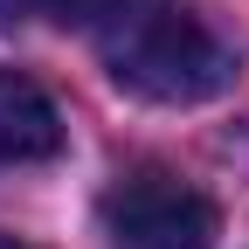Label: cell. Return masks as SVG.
Returning a JSON list of instances; mask_svg holds the SVG:
<instances>
[{"label":"cell","mask_w":249,"mask_h":249,"mask_svg":"<svg viewBox=\"0 0 249 249\" xmlns=\"http://www.w3.org/2000/svg\"><path fill=\"white\" fill-rule=\"evenodd\" d=\"M104 62H111V83L145 104H208L235 83L229 35L214 21H201L194 7H173V0L132 7L111 28Z\"/></svg>","instance_id":"6da1fadb"},{"label":"cell","mask_w":249,"mask_h":249,"mask_svg":"<svg viewBox=\"0 0 249 249\" xmlns=\"http://www.w3.org/2000/svg\"><path fill=\"white\" fill-rule=\"evenodd\" d=\"M104 235L118 249H214L222 214L194 180L166 166H132L104 194Z\"/></svg>","instance_id":"7a4b0ae2"},{"label":"cell","mask_w":249,"mask_h":249,"mask_svg":"<svg viewBox=\"0 0 249 249\" xmlns=\"http://www.w3.org/2000/svg\"><path fill=\"white\" fill-rule=\"evenodd\" d=\"M62 152V111L55 97L0 62V166H35V160H55Z\"/></svg>","instance_id":"3957f363"},{"label":"cell","mask_w":249,"mask_h":249,"mask_svg":"<svg viewBox=\"0 0 249 249\" xmlns=\"http://www.w3.org/2000/svg\"><path fill=\"white\" fill-rule=\"evenodd\" d=\"M35 14H49L62 28H97V21L124 14V0H35Z\"/></svg>","instance_id":"277c9868"},{"label":"cell","mask_w":249,"mask_h":249,"mask_svg":"<svg viewBox=\"0 0 249 249\" xmlns=\"http://www.w3.org/2000/svg\"><path fill=\"white\" fill-rule=\"evenodd\" d=\"M0 249H35V242H21V235H0Z\"/></svg>","instance_id":"5b68a950"}]
</instances>
